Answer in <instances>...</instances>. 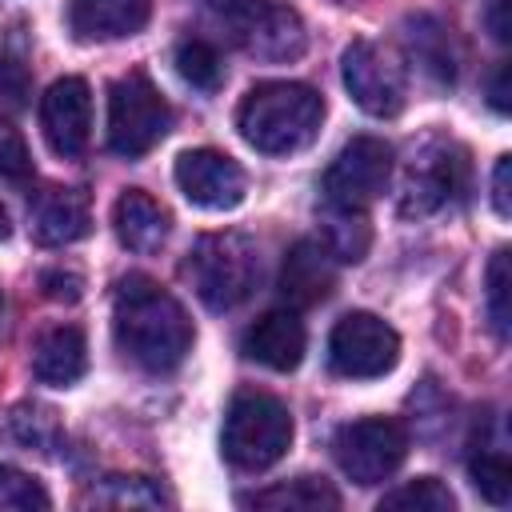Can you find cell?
<instances>
[{
	"label": "cell",
	"mask_w": 512,
	"mask_h": 512,
	"mask_svg": "<svg viewBox=\"0 0 512 512\" xmlns=\"http://www.w3.org/2000/svg\"><path fill=\"white\" fill-rule=\"evenodd\" d=\"M120 352L144 372H172L192 348V320L172 292L148 276H124L112 300Z\"/></svg>",
	"instance_id": "obj_1"
},
{
	"label": "cell",
	"mask_w": 512,
	"mask_h": 512,
	"mask_svg": "<svg viewBox=\"0 0 512 512\" xmlns=\"http://www.w3.org/2000/svg\"><path fill=\"white\" fill-rule=\"evenodd\" d=\"M320 120H324L320 92L296 80H264L236 108V128L244 144H252L264 156H288L308 148L320 132Z\"/></svg>",
	"instance_id": "obj_2"
},
{
	"label": "cell",
	"mask_w": 512,
	"mask_h": 512,
	"mask_svg": "<svg viewBox=\"0 0 512 512\" xmlns=\"http://www.w3.org/2000/svg\"><path fill=\"white\" fill-rule=\"evenodd\" d=\"M220 448L232 468L264 472L276 460H284V452L292 448V412L276 396L260 388H244L228 404Z\"/></svg>",
	"instance_id": "obj_3"
},
{
	"label": "cell",
	"mask_w": 512,
	"mask_h": 512,
	"mask_svg": "<svg viewBox=\"0 0 512 512\" xmlns=\"http://www.w3.org/2000/svg\"><path fill=\"white\" fill-rule=\"evenodd\" d=\"M184 276L212 312H228L240 300H248V292L256 288L260 276L256 244L240 232H208L192 244L184 260Z\"/></svg>",
	"instance_id": "obj_4"
},
{
	"label": "cell",
	"mask_w": 512,
	"mask_h": 512,
	"mask_svg": "<svg viewBox=\"0 0 512 512\" xmlns=\"http://www.w3.org/2000/svg\"><path fill=\"white\" fill-rule=\"evenodd\" d=\"M208 8L228 40L256 60H296L304 52V24L284 0H208Z\"/></svg>",
	"instance_id": "obj_5"
},
{
	"label": "cell",
	"mask_w": 512,
	"mask_h": 512,
	"mask_svg": "<svg viewBox=\"0 0 512 512\" xmlns=\"http://www.w3.org/2000/svg\"><path fill=\"white\" fill-rule=\"evenodd\" d=\"M172 124V108L144 72H128L108 88V148L124 160L152 152Z\"/></svg>",
	"instance_id": "obj_6"
},
{
	"label": "cell",
	"mask_w": 512,
	"mask_h": 512,
	"mask_svg": "<svg viewBox=\"0 0 512 512\" xmlns=\"http://www.w3.org/2000/svg\"><path fill=\"white\" fill-rule=\"evenodd\" d=\"M332 456L340 472L356 484H380L388 480L404 456H408V432L388 416H364L336 432Z\"/></svg>",
	"instance_id": "obj_7"
},
{
	"label": "cell",
	"mask_w": 512,
	"mask_h": 512,
	"mask_svg": "<svg viewBox=\"0 0 512 512\" xmlns=\"http://www.w3.org/2000/svg\"><path fill=\"white\" fill-rule=\"evenodd\" d=\"M400 360V336L372 312H348L328 336V364L348 380H376Z\"/></svg>",
	"instance_id": "obj_8"
},
{
	"label": "cell",
	"mask_w": 512,
	"mask_h": 512,
	"mask_svg": "<svg viewBox=\"0 0 512 512\" xmlns=\"http://www.w3.org/2000/svg\"><path fill=\"white\" fill-rule=\"evenodd\" d=\"M392 176V148L380 136H352L324 172V204L368 208Z\"/></svg>",
	"instance_id": "obj_9"
},
{
	"label": "cell",
	"mask_w": 512,
	"mask_h": 512,
	"mask_svg": "<svg viewBox=\"0 0 512 512\" xmlns=\"http://www.w3.org/2000/svg\"><path fill=\"white\" fill-rule=\"evenodd\" d=\"M340 76L348 96L368 112V116H396L404 108V68L396 52L372 40H352L340 56Z\"/></svg>",
	"instance_id": "obj_10"
},
{
	"label": "cell",
	"mask_w": 512,
	"mask_h": 512,
	"mask_svg": "<svg viewBox=\"0 0 512 512\" xmlns=\"http://www.w3.org/2000/svg\"><path fill=\"white\" fill-rule=\"evenodd\" d=\"M464 172H468V164H464V156L452 144H428V148H420L408 160L400 208L408 216H424V212L444 208L464 188Z\"/></svg>",
	"instance_id": "obj_11"
},
{
	"label": "cell",
	"mask_w": 512,
	"mask_h": 512,
	"mask_svg": "<svg viewBox=\"0 0 512 512\" xmlns=\"http://www.w3.org/2000/svg\"><path fill=\"white\" fill-rule=\"evenodd\" d=\"M176 184L180 192L208 212H228L244 200V172L232 156L216 148H188L176 160Z\"/></svg>",
	"instance_id": "obj_12"
},
{
	"label": "cell",
	"mask_w": 512,
	"mask_h": 512,
	"mask_svg": "<svg viewBox=\"0 0 512 512\" xmlns=\"http://www.w3.org/2000/svg\"><path fill=\"white\" fill-rule=\"evenodd\" d=\"M40 128L56 156H80L92 136V92L80 76L56 80L40 96Z\"/></svg>",
	"instance_id": "obj_13"
},
{
	"label": "cell",
	"mask_w": 512,
	"mask_h": 512,
	"mask_svg": "<svg viewBox=\"0 0 512 512\" xmlns=\"http://www.w3.org/2000/svg\"><path fill=\"white\" fill-rule=\"evenodd\" d=\"M92 228V208L80 188H44L28 204V232L44 248L84 240Z\"/></svg>",
	"instance_id": "obj_14"
},
{
	"label": "cell",
	"mask_w": 512,
	"mask_h": 512,
	"mask_svg": "<svg viewBox=\"0 0 512 512\" xmlns=\"http://www.w3.org/2000/svg\"><path fill=\"white\" fill-rule=\"evenodd\" d=\"M336 284V256L324 248V240H296L280 268V292L296 308H312L328 300Z\"/></svg>",
	"instance_id": "obj_15"
},
{
	"label": "cell",
	"mask_w": 512,
	"mask_h": 512,
	"mask_svg": "<svg viewBox=\"0 0 512 512\" xmlns=\"http://www.w3.org/2000/svg\"><path fill=\"white\" fill-rule=\"evenodd\" d=\"M244 356L272 368V372H292L304 360V324H300V316L292 308L264 312L244 332Z\"/></svg>",
	"instance_id": "obj_16"
},
{
	"label": "cell",
	"mask_w": 512,
	"mask_h": 512,
	"mask_svg": "<svg viewBox=\"0 0 512 512\" xmlns=\"http://www.w3.org/2000/svg\"><path fill=\"white\" fill-rule=\"evenodd\" d=\"M112 224H116V240H120L128 252H140V256L156 252V248L168 240V228H172L168 208H164L156 196H148L144 188L120 192V200H116V208H112Z\"/></svg>",
	"instance_id": "obj_17"
},
{
	"label": "cell",
	"mask_w": 512,
	"mask_h": 512,
	"mask_svg": "<svg viewBox=\"0 0 512 512\" xmlns=\"http://www.w3.org/2000/svg\"><path fill=\"white\" fill-rule=\"evenodd\" d=\"M152 0H72L68 24L80 40H120L148 24Z\"/></svg>",
	"instance_id": "obj_18"
},
{
	"label": "cell",
	"mask_w": 512,
	"mask_h": 512,
	"mask_svg": "<svg viewBox=\"0 0 512 512\" xmlns=\"http://www.w3.org/2000/svg\"><path fill=\"white\" fill-rule=\"evenodd\" d=\"M84 368H88V344H84V332L76 324L48 328L32 348V372L40 384L68 388L84 376Z\"/></svg>",
	"instance_id": "obj_19"
},
{
	"label": "cell",
	"mask_w": 512,
	"mask_h": 512,
	"mask_svg": "<svg viewBox=\"0 0 512 512\" xmlns=\"http://www.w3.org/2000/svg\"><path fill=\"white\" fill-rule=\"evenodd\" d=\"M244 504L272 508V512H320V508H340V496L320 476H296V480L272 484L256 496H244Z\"/></svg>",
	"instance_id": "obj_20"
},
{
	"label": "cell",
	"mask_w": 512,
	"mask_h": 512,
	"mask_svg": "<svg viewBox=\"0 0 512 512\" xmlns=\"http://www.w3.org/2000/svg\"><path fill=\"white\" fill-rule=\"evenodd\" d=\"M408 44H412V56L416 64L436 76L440 84H452V52H448V32L432 20V16H412L408 20Z\"/></svg>",
	"instance_id": "obj_21"
},
{
	"label": "cell",
	"mask_w": 512,
	"mask_h": 512,
	"mask_svg": "<svg viewBox=\"0 0 512 512\" xmlns=\"http://www.w3.org/2000/svg\"><path fill=\"white\" fill-rule=\"evenodd\" d=\"M324 248L336 256V260H360L364 248H368V220H364V208H336V204H324Z\"/></svg>",
	"instance_id": "obj_22"
},
{
	"label": "cell",
	"mask_w": 512,
	"mask_h": 512,
	"mask_svg": "<svg viewBox=\"0 0 512 512\" xmlns=\"http://www.w3.org/2000/svg\"><path fill=\"white\" fill-rule=\"evenodd\" d=\"M0 436L12 440V444H20V448H28V452L32 448L48 452L60 440V424H56V412L52 408H44V404H20V408L8 412Z\"/></svg>",
	"instance_id": "obj_23"
},
{
	"label": "cell",
	"mask_w": 512,
	"mask_h": 512,
	"mask_svg": "<svg viewBox=\"0 0 512 512\" xmlns=\"http://www.w3.org/2000/svg\"><path fill=\"white\" fill-rule=\"evenodd\" d=\"M176 72H180V80H188L200 92H216L224 84V60H220L216 44H208L200 36H188L176 44Z\"/></svg>",
	"instance_id": "obj_24"
},
{
	"label": "cell",
	"mask_w": 512,
	"mask_h": 512,
	"mask_svg": "<svg viewBox=\"0 0 512 512\" xmlns=\"http://www.w3.org/2000/svg\"><path fill=\"white\" fill-rule=\"evenodd\" d=\"M452 508H456V496L436 476H416V480L384 492V500H380V512H452Z\"/></svg>",
	"instance_id": "obj_25"
},
{
	"label": "cell",
	"mask_w": 512,
	"mask_h": 512,
	"mask_svg": "<svg viewBox=\"0 0 512 512\" xmlns=\"http://www.w3.org/2000/svg\"><path fill=\"white\" fill-rule=\"evenodd\" d=\"M468 472H472L476 492L488 504H508V496H512V464H508L504 452H476Z\"/></svg>",
	"instance_id": "obj_26"
},
{
	"label": "cell",
	"mask_w": 512,
	"mask_h": 512,
	"mask_svg": "<svg viewBox=\"0 0 512 512\" xmlns=\"http://www.w3.org/2000/svg\"><path fill=\"white\" fill-rule=\"evenodd\" d=\"M52 500H48V492H44V484L40 480H32L28 472H20V468H8V464H0V512H44Z\"/></svg>",
	"instance_id": "obj_27"
},
{
	"label": "cell",
	"mask_w": 512,
	"mask_h": 512,
	"mask_svg": "<svg viewBox=\"0 0 512 512\" xmlns=\"http://www.w3.org/2000/svg\"><path fill=\"white\" fill-rule=\"evenodd\" d=\"M488 316H492V328L496 336H508V320H512V272H508V248H496L492 260H488Z\"/></svg>",
	"instance_id": "obj_28"
},
{
	"label": "cell",
	"mask_w": 512,
	"mask_h": 512,
	"mask_svg": "<svg viewBox=\"0 0 512 512\" xmlns=\"http://www.w3.org/2000/svg\"><path fill=\"white\" fill-rule=\"evenodd\" d=\"M32 96V76L16 56H0V120L16 116L28 108Z\"/></svg>",
	"instance_id": "obj_29"
},
{
	"label": "cell",
	"mask_w": 512,
	"mask_h": 512,
	"mask_svg": "<svg viewBox=\"0 0 512 512\" xmlns=\"http://www.w3.org/2000/svg\"><path fill=\"white\" fill-rule=\"evenodd\" d=\"M0 176L12 180V184L32 180V152L8 120H0Z\"/></svg>",
	"instance_id": "obj_30"
},
{
	"label": "cell",
	"mask_w": 512,
	"mask_h": 512,
	"mask_svg": "<svg viewBox=\"0 0 512 512\" xmlns=\"http://www.w3.org/2000/svg\"><path fill=\"white\" fill-rule=\"evenodd\" d=\"M44 292L52 296V300H76L80 296V276L76 272H60V268H52V272H44Z\"/></svg>",
	"instance_id": "obj_31"
},
{
	"label": "cell",
	"mask_w": 512,
	"mask_h": 512,
	"mask_svg": "<svg viewBox=\"0 0 512 512\" xmlns=\"http://www.w3.org/2000/svg\"><path fill=\"white\" fill-rule=\"evenodd\" d=\"M508 172H512V160L500 156L496 160V172H492V208L496 216H512V200H508Z\"/></svg>",
	"instance_id": "obj_32"
},
{
	"label": "cell",
	"mask_w": 512,
	"mask_h": 512,
	"mask_svg": "<svg viewBox=\"0 0 512 512\" xmlns=\"http://www.w3.org/2000/svg\"><path fill=\"white\" fill-rule=\"evenodd\" d=\"M488 32H492V40H500V44H508V36H512V24H508V0H492V8H488Z\"/></svg>",
	"instance_id": "obj_33"
},
{
	"label": "cell",
	"mask_w": 512,
	"mask_h": 512,
	"mask_svg": "<svg viewBox=\"0 0 512 512\" xmlns=\"http://www.w3.org/2000/svg\"><path fill=\"white\" fill-rule=\"evenodd\" d=\"M488 100H492L496 112H508V64H500V68L492 72V80H488Z\"/></svg>",
	"instance_id": "obj_34"
},
{
	"label": "cell",
	"mask_w": 512,
	"mask_h": 512,
	"mask_svg": "<svg viewBox=\"0 0 512 512\" xmlns=\"http://www.w3.org/2000/svg\"><path fill=\"white\" fill-rule=\"evenodd\" d=\"M8 232H12V224H8V212L0 208V240H8Z\"/></svg>",
	"instance_id": "obj_35"
}]
</instances>
